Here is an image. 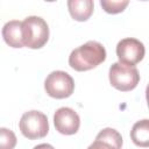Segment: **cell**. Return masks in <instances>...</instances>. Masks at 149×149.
<instances>
[{
	"instance_id": "obj_9",
	"label": "cell",
	"mask_w": 149,
	"mask_h": 149,
	"mask_svg": "<svg viewBox=\"0 0 149 149\" xmlns=\"http://www.w3.org/2000/svg\"><path fill=\"white\" fill-rule=\"evenodd\" d=\"M68 8L72 19L76 21H86L93 13L94 3L92 0H69Z\"/></svg>"
},
{
	"instance_id": "obj_16",
	"label": "cell",
	"mask_w": 149,
	"mask_h": 149,
	"mask_svg": "<svg viewBox=\"0 0 149 149\" xmlns=\"http://www.w3.org/2000/svg\"><path fill=\"white\" fill-rule=\"evenodd\" d=\"M146 99H147V104H148V107H149V84L146 87Z\"/></svg>"
},
{
	"instance_id": "obj_5",
	"label": "cell",
	"mask_w": 149,
	"mask_h": 149,
	"mask_svg": "<svg viewBox=\"0 0 149 149\" xmlns=\"http://www.w3.org/2000/svg\"><path fill=\"white\" fill-rule=\"evenodd\" d=\"M44 90L51 98L64 99L73 93L74 81L72 77L65 71H52L44 80Z\"/></svg>"
},
{
	"instance_id": "obj_4",
	"label": "cell",
	"mask_w": 149,
	"mask_h": 149,
	"mask_svg": "<svg viewBox=\"0 0 149 149\" xmlns=\"http://www.w3.org/2000/svg\"><path fill=\"white\" fill-rule=\"evenodd\" d=\"M22 135L29 140L44 137L49 132L48 118L40 111H28L22 114L19 122Z\"/></svg>"
},
{
	"instance_id": "obj_10",
	"label": "cell",
	"mask_w": 149,
	"mask_h": 149,
	"mask_svg": "<svg viewBox=\"0 0 149 149\" xmlns=\"http://www.w3.org/2000/svg\"><path fill=\"white\" fill-rule=\"evenodd\" d=\"M130 139L137 147H149V119L140 120L133 125Z\"/></svg>"
},
{
	"instance_id": "obj_13",
	"label": "cell",
	"mask_w": 149,
	"mask_h": 149,
	"mask_svg": "<svg viewBox=\"0 0 149 149\" xmlns=\"http://www.w3.org/2000/svg\"><path fill=\"white\" fill-rule=\"evenodd\" d=\"M16 146L15 134L5 127L0 128V149H14Z\"/></svg>"
},
{
	"instance_id": "obj_12",
	"label": "cell",
	"mask_w": 149,
	"mask_h": 149,
	"mask_svg": "<svg viewBox=\"0 0 149 149\" xmlns=\"http://www.w3.org/2000/svg\"><path fill=\"white\" fill-rule=\"evenodd\" d=\"M128 0H121V1H111V0H101L100 5L102 9L108 14H118L125 10V8L128 6Z\"/></svg>"
},
{
	"instance_id": "obj_11",
	"label": "cell",
	"mask_w": 149,
	"mask_h": 149,
	"mask_svg": "<svg viewBox=\"0 0 149 149\" xmlns=\"http://www.w3.org/2000/svg\"><path fill=\"white\" fill-rule=\"evenodd\" d=\"M95 139L111 144L115 149H121V147H122V136L114 128H104L102 130H100L98 133Z\"/></svg>"
},
{
	"instance_id": "obj_3",
	"label": "cell",
	"mask_w": 149,
	"mask_h": 149,
	"mask_svg": "<svg viewBox=\"0 0 149 149\" xmlns=\"http://www.w3.org/2000/svg\"><path fill=\"white\" fill-rule=\"evenodd\" d=\"M108 78L111 85L122 92L134 90L140 81V74L137 69L135 66L126 65L120 62L113 63L111 65Z\"/></svg>"
},
{
	"instance_id": "obj_15",
	"label": "cell",
	"mask_w": 149,
	"mask_h": 149,
	"mask_svg": "<svg viewBox=\"0 0 149 149\" xmlns=\"http://www.w3.org/2000/svg\"><path fill=\"white\" fill-rule=\"evenodd\" d=\"M33 149H55V148L49 143H41V144L35 146Z\"/></svg>"
},
{
	"instance_id": "obj_14",
	"label": "cell",
	"mask_w": 149,
	"mask_h": 149,
	"mask_svg": "<svg viewBox=\"0 0 149 149\" xmlns=\"http://www.w3.org/2000/svg\"><path fill=\"white\" fill-rule=\"evenodd\" d=\"M87 149H115V148L112 147L111 144H108V143L101 141V140H97V139H95V141H94L93 143H91Z\"/></svg>"
},
{
	"instance_id": "obj_6",
	"label": "cell",
	"mask_w": 149,
	"mask_h": 149,
	"mask_svg": "<svg viewBox=\"0 0 149 149\" xmlns=\"http://www.w3.org/2000/svg\"><path fill=\"white\" fill-rule=\"evenodd\" d=\"M144 54L146 49L143 43L136 38H122L116 44V56L119 58V62L122 64L134 66L143 59Z\"/></svg>"
},
{
	"instance_id": "obj_1",
	"label": "cell",
	"mask_w": 149,
	"mask_h": 149,
	"mask_svg": "<svg viewBox=\"0 0 149 149\" xmlns=\"http://www.w3.org/2000/svg\"><path fill=\"white\" fill-rule=\"evenodd\" d=\"M106 59L104 45L97 41H88L76 48L69 56V65L76 71H88Z\"/></svg>"
},
{
	"instance_id": "obj_2",
	"label": "cell",
	"mask_w": 149,
	"mask_h": 149,
	"mask_svg": "<svg viewBox=\"0 0 149 149\" xmlns=\"http://www.w3.org/2000/svg\"><path fill=\"white\" fill-rule=\"evenodd\" d=\"M23 44L30 49L42 48L49 40L48 23L41 16L31 15L22 21Z\"/></svg>"
},
{
	"instance_id": "obj_8",
	"label": "cell",
	"mask_w": 149,
	"mask_h": 149,
	"mask_svg": "<svg viewBox=\"0 0 149 149\" xmlns=\"http://www.w3.org/2000/svg\"><path fill=\"white\" fill-rule=\"evenodd\" d=\"M2 37L5 42L12 48H22L23 44V33L22 22L19 20H12L5 23L2 27Z\"/></svg>"
},
{
	"instance_id": "obj_7",
	"label": "cell",
	"mask_w": 149,
	"mask_h": 149,
	"mask_svg": "<svg viewBox=\"0 0 149 149\" xmlns=\"http://www.w3.org/2000/svg\"><path fill=\"white\" fill-rule=\"evenodd\" d=\"M54 125L58 133L63 135H73L79 129L80 118L74 109L61 107L54 114Z\"/></svg>"
}]
</instances>
